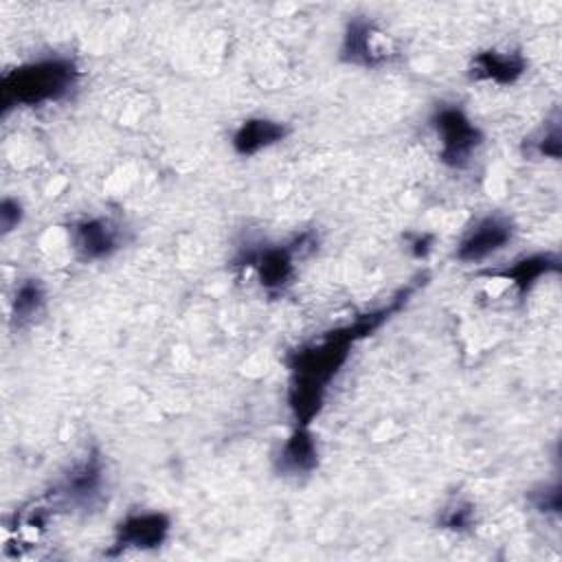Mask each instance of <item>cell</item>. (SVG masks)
I'll return each instance as SVG.
<instances>
[{"mask_svg":"<svg viewBox=\"0 0 562 562\" xmlns=\"http://www.w3.org/2000/svg\"><path fill=\"white\" fill-rule=\"evenodd\" d=\"M531 501L540 512H560V485H551L533 492Z\"/></svg>","mask_w":562,"mask_h":562,"instance_id":"ac0fdd59","label":"cell"},{"mask_svg":"<svg viewBox=\"0 0 562 562\" xmlns=\"http://www.w3.org/2000/svg\"><path fill=\"white\" fill-rule=\"evenodd\" d=\"M432 127L439 134L441 147L439 158L454 169H461L470 162L472 151L481 145V130L465 116L457 105H441L432 114Z\"/></svg>","mask_w":562,"mask_h":562,"instance_id":"3957f363","label":"cell"},{"mask_svg":"<svg viewBox=\"0 0 562 562\" xmlns=\"http://www.w3.org/2000/svg\"><path fill=\"white\" fill-rule=\"evenodd\" d=\"M472 520H474V507L470 503H454L439 518V522L452 531H463L472 527Z\"/></svg>","mask_w":562,"mask_h":562,"instance_id":"9a60e30c","label":"cell"},{"mask_svg":"<svg viewBox=\"0 0 562 562\" xmlns=\"http://www.w3.org/2000/svg\"><path fill=\"white\" fill-rule=\"evenodd\" d=\"M533 149L540 156L558 158L560 156V125L553 123L549 130H544V134L538 140H533Z\"/></svg>","mask_w":562,"mask_h":562,"instance_id":"2e32d148","label":"cell"},{"mask_svg":"<svg viewBox=\"0 0 562 562\" xmlns=\"http://www.w3.org/2000/svg\"><path fill=\"white\" fill-rule=\"evenodd\" d=\"M79 68L70 57H44L2 75V110L13 105H44L64 99L77 83Z\"/></svg>","mask_w":562,"mask_h":562,"instance_id":"7a4b0ae2","label":"cell"},{"mask_svg":"<svg viewBox=\"0 0 562 562\" xmlns=\"http://www.w3.org/2000/svg\"><path fill=\"white\" fill-rule=\"evenodd\" d=\"M419 283H413L404 290H400L384 307L375 312H367L353 323L336 327L327 331L321 340L299 347L288 356V369H290V391L288 402L294 417V426H310L314 417L318 415L327 384L331 378L340 371V367L347 362L349 351L356 342L371 336L384 321H389L391 314L400 312L402 305L408 301V296L417 290Z\"/></svg>","mask_w":562,"mask_h":562,"instance_id":"6da1fadb","label":"cell"},{"mask_svg":"<svg viewBox=\"0 0 562 562\" xmlns=\"http://www.w3.org/2000/svg\"><path fill=\"white\" fill-rule=\"evenodd\" d=\"M318 465V448L310 426H294L292 435L285 439L279 457L277 470L290 476L310 474Z\"/></svg>","mask_w":562,"mask_h":562,"instance_id":"8fae6325","label":"cell"},{"mask_svg":"<svg viewBox=\"0 0 562 562\" xmlns=\"http://www.w3.org/2000/svg\"><path fill=\"white\" fill-rule=\"evenodd\" d=\"M101 483H103V463L99 452L92 450L81 463H77L68 472L57 494H61L72 505H90L92 498L99 494Z\"/></svg>","mask_w":562,"mask_h":562,"instance_id":"9c48e42d","label":"cell"},{"mask_svg":"<svg viewBox=\"0 0 562 562\" xmlns=\"http://www.w3.org/2000/svg\"><path fill=\"white\" fill-rule=\"evenodd\" d=\"M46 294L37 279H26L15 288L13 301H11V321L13 325L22 327L31 323L44 307Z\"/></svg>","mask_w":562,"mask_h":562,"instance_id":"5bb4252c","label":"cell"},{"mask_svg":"<svg viewBox=\"0 0 562 562\" xmlns=\"http://www.w3.org/2000/svg\"><path fill=\"white\" fill-rule=\"evenodd\" d=\"M288 136V127L272 119H248L233 134V149L239 156H252Z\"/></svg>","mask_w":562,"mask_h":562,"instance_id":"7c38bea8","label":"cell"},{"mask_svg":"<svg viewBox=\"0 0 562 562\" xmlns=\"http://www.w3.org/2000/svg\"><path fill=\"white\" fill-rule=\"evenodd\" d=\"M70 235H72V246L77 255L88 261L110 257L121 244L119 228L103 217H90V220L77 222Z\"/></svg>","mask_w":562,"mask_h":562,"instance_id":"52a82bcc","label":"cell"},{"mask_svg":"<svg viewBox=\"0 0 562 562\" xmlns=\"http://www.w3.org/2000/svg\"><path fill=\"white\" fill-rule=\"evenodd\" d=\"M22 220V206L13 198H4L0 202V228L2 233H11Z\"/></svg>","mask_w":562,"mask_h":562,"instance_id":"e0dca14e","label":"cell"},{"mask_svg":"<svg viewBox=\"0 0 562 562\" xmlns=\"http://www.w3.org/2000/svg\"><path fill=\"white\" fill-rule=\"evenodd\" d=\"M299 244L301 237L294 241V246H268L248 250L237 259V266H250L266 290L279 292L290 283L294 274V255Z\"/></svg>","mask_w":562,"mask_h":562,"instance_id":"5b68a950","label":"cell"},{"mask_svg":"<svg viewBox=\"0 0 562 562\" xmlns=\"http://www.w3.org/2000/svg\"><path fill=\"white\" fill-rule=\"evenodd\" d=\"M426 241H430V237H428V235H422V237H417V239L413 241V250H415V255H417V257H419V255H424V252L428 250Z\"/></svg>","mask_w":562,"mask_h":562,"instance_id":"d6986e66","label":"cell"},{"mask_svg":"<svg viewBox=\"0 0 562 562\" xmlns=\"http://www.w3.org/2000/svg\"><path fill=\"white\" fill-rule=\"evenodd\" d=\"M169 529H171V520L162 512L127 514L116 525L110 555L127 549H156L167 540Z\"/></svg>","mask_w":562,"mask_h":562,"instance_id":"277c9868","label":"cell"},{"mask_svg":"<svg viewBox=\"0 0 562 562\" xmlns=\"http://www.w3.org/2000/svg\"><path fill=\"white\" fill-rule=\"evenodd\" d=\"M560 270V261L553 255H529L525 259H518L514 266L505 268V270H494L487 272L490 277H501L503 281H509L516 292L522 296L527 294L540 277L549 274V272H558Z\"/></svg>","mask_w":562,"mask_h":562,"instance_id":"4fadbf2b","label":"cell"},{"mask_svg":"<svg viewBox=\"0 0 562 562\" xmlns=\"http://www.w3.org/2000/svg\"><path fill=\"white\" fill-rule=\"evenodd\" d=\"M527 61L520 53L483 50L476 53L470 64V77L476 81H494L498 86H509L522 77Z\"/></svg>","mask_w":562,"mask_h":562,"instance_id":"30bf717a","label":"cell"},{"mask_svg":"<svg viewBox=\"0 0 562 562\" xmlns=\"http://www.w3.org/2000/svg\"><path fill=\"white\" fill-rule=\"evenodd\" d=\"M512 224L501 217V215H487L483 220H479L459 241L454 257L459 261H481L487 255L501 250L509 239H512Z\"/></svg>","mask_w":562,"mask_h":562,"instance_id":"8992f818","label":"cell"},{"mask_svg":"<svg viewBox=\"0 0 562 562\" xmlns=\"http://www.w3.org/2000/svg\"><path fill=\"white\" fill-rule=\"evenodd\" d=\"M375 26L364 18H353L342 35L340 46V59L353 66H380L389 59V53H384L380 46H375Z\"/></svg>","mask_w":562,"mask_h":562,"instance_id":"ba28073f","label":"cell"}]
</instances>
